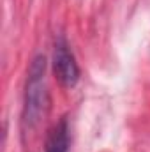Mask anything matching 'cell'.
<instances>
[{
	"instance_id": "obj_2",
	"label": "cell",
	"mask_w": 150,
	"mask_h": 152,
	"mask_svg": "<svg viewBox=\"0 0 150 152\" xmlns=\"http://www.w3.org/2000/svg\"><path fill=\"white\" fill-rule=\"evenodd\" d=\"M53 75L58 80L62 87H74L79 80V67L76 62L74 55L64 37H58L55 41L53 48Z\"/></svg>"
},
{
	"instance_id": "obj_1",
	"label": "cell",
	"mask_w": 150,
	"mask_h": 152,
	"mask_svg": "<svg viewBox=\"0 0 150 152\" xmlns=\"http://www.w3.org/2000/svg\"><path fill=\"white\" fill-rule=\"evenodd\" d=\"M46 58L37 55L28 67L27 73V87H25V101H23V113L21 124L25 131L36 129L44 120L50 110V92L46 85Z\"/></svg>"
},
{
	"instance_id": "obj_3",
	"label": "cell",
	"mask_w": 150,
	"mask_h": 152,
	"mask_svg": "<svg viewBox=\"0 0 150 152\" xmlns=\"http://www.w3.org/2000/svg\"><path fill=\"white\" fill-rule=\"evenodd\" d=\"M44 152H69V124L60 118L48 133Z\"/></svg>"
}]
</instances>
